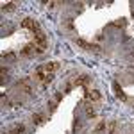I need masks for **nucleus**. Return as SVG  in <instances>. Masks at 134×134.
Masks as SVG:
<instances>
[{"instance_id":"1","label":"nucleus","mask_w":134,"mask_h":134,"mask_svg":"<svg viewBox=\"0 0 134 134\" xmlns=\"http://www.w3.org/2000/svg\"><path fill=\"white\" fill-rule=\"evenodd\" d=\"M31 81H32L31 77H23V79H20V81H18V84H16V86H18V90H21V91L27 93V95H31V93L34 91Z\"/></svg>"},{"instance_id":"2","label":"nucleus","mask_w":134,"mask_h":134,"mask_svg":"<svg viewBox=\"0 0 134 134\" xmlns=\"http://www.w3.org/2000/svg\"><path fill=\"white\" fill-rule=\"evenodd\" d=\"M21 27H23V29H29L32 34H36V32L41 31V29H40V23H38L36 20H32V18H25V20L21 21Z\"/></svg>"},{"instance_id":"3","label":"nucleus","mask_w":134,"mask_h":134,"mask_svg":"<svg viewBox=\"0 0 134 134\" xmlns=\"http://www.w3.org/2000/svg\"><path fill=\"white\" fill-rule=\"evenodd\" d=\"M36 50H38L36 43H27V45H25V47L20 50V55H23V57H29V55H32V54H36Z\"/></svg>"},{"instance_id":"4","label":"nucleus","mask_w":134,"mask_h":134,"mask_svg":"<svg viewBox=\"0 0 134 134\" xmlns=\"http://www.w3.org/2000/svg\"><path fill=\"white\" fill-rule=\"evenodd\" d=\"M34 125H43L47 122V114L45 113H34L32 114V120H31Z\"/></svg>"},{"instance_id":"5","label":"nucleus","mask_w":134,"mask_h":134,"mask_svg":"<svg viewBox=\"0 0 134 134\" xmlns=\"http://www.w3.org/2000/svg\"><path fill=\"white\" fill-rule=\"evenodd\" d=\"M90 82H91V77H90V75H79V77L73 81L75 86H86V84H90Z\"/></svg>"},{"instance_id":"6","label":"nucleus","mask_w":134,"mask_h":134,"mask_svg":"<svg viewBox=\"0 0 134 134\" xmlns=\"http://www.w3.org/2000/svg\"><path fill=\"white\" fill-rule=\"evenodd\" d=\"M105 129H107V122H105V120H100L98 124L95 125L93 134H102V132H105Z\"/></svg>"},{"instance_id":"7","label":"nucleus","mask_w":134,"mask_h":134,"mask_svg":"<svg viewBox=\"0 0 134 134\" xmlns=\"http://www.w3.org/2000/svg\"><path fill=\"white\" fill-rule=\"evenodd\" d=\"M59 66H61V64H59V63H47V64H45V66H41L43 70H45V72L47 73H54L55 72V70H57V68H59Z\"/></svg>"},{"instance_id":"8","label":"nucleus","mask_w":134,"mask_h":134,"mask_svg":"<svg viewBox=\"0 0 134 134\" xmlns=\"http://www.w3.org/2000/svg\"><path fill=\"white\" fill-rule=\"evenodd\" d=\"M75 43H77L79 47H84L86 50H98V47H97V45H91V43L84 41V40H75Z\"/></svg>"},{"instance_id":"9","label":"nucleus","mask_w":134,"mask_h":134,"mask_svg":"<svg viewBox=\"0 0 134 134\" xmlns=\"http://www.w3.org/2000/svg\"><path fill=\"white\" fill-rule=\"evenodd\" d=\"M116 127H118V124L114 122V120H111V122H107V134H116Z\"/></svg>"},{"instance_id":"10","label":"nucleus","mask_w":134,"mask_h":134,"mask_svg":"<svg viewBox=\"0 0 134 134\" xmlns=\"http://www.w3.org/2000/svg\"><path fill=\"white\" fill-rule=\"evenodd\" d=\"M57 104L59 102H57L55 98H50V100H48V104H47V105H48V114H52L55 109H57Z\"/></svg>"},{"instance_id":"11","label":"nucleus","mask_w":134,"mask_h":134,"mask_svg":"<svg viewBox=\"0 0 134 134\" xmlns=\"http://www.w3.org/2000/svg\"><path fill=\"white\" fill-rule=\"evenodd\" d=\"M25 132V125H16L14 129H11L9 132H4V134H23Z\"/></svg>"},{"instance_id":"12","label":"nucleus","mask_w":134,"mask_h":134,"mask_svg":"<svg viewBox=\"0 0 134 134\" xmlns=\"http://www.w3.org/2000/svg\"><path fill=\"white\" fill-rule=\"evenodd\" d=\"M114 91H116V97H118L120 100H127V95L122 91V88H120L118 84H114Z\"/></svg>"},{"instance_id":"13","label":"nucleus","mask_w":134,"mask_h":134,"mask_svg":"<svg viewBox=\"0 0 134 134\" xmlns=\"http://www.w3.org/2000/svg\"><path fill=\"white\" fill-rule=\"evenodd\" d=\"M100 97H102V95H100L98 90H93V91H90V95H88L90 100H100Z\"/></svg>"},{"instance_id":"14","label":"nucleus","mask_w":134,"mask_h":134,"mask_svg":"<svg viewBox=\"0 0 134 134\" xmlns=\"http://www.w3.org/2000/svg\"><path fill=\"white\" fill-rule=\"evenodd\" d=\"M14 7H16V4L14 2H7V4H2V11L5 13V11H14Z\"/></svg>"},{"instance_id":"15","label":"nucleus","mask_w":134,"mask_h":134,"mask_svg":"<svg viewBox=\"0 0 134 134\" xmlns=\"http://www.w3.org/2000/svg\"><path fill=\"white\" fill-rule=\"evenodd\" d=\"M86 114H88V118H95L97 113H95V107H93L91 104L90 105H86Z\"/></svg>"},{"instance_id":"16","label":"nucleus","mask_w":134,"mask_h":134,"mask_svg":"<svg viewBox=\"0 0 134 134\" xmlns=\"http://www.w3.org/2000/svg\"><path fill=\"white\" fill-rule=\"evenodd\" d=\"M81 120H79V118H75V120H73V125H72V131L73 132H77V131H79V129H81Z\"/></svg>"},{"instance_id":"17","label":"nucleus","mask_w":134,"mask_h":134,"mask_svg":"<svg viewBox=\"0 0 134 134\" xmlns=\"http://www.w3.org/2000/svg\"><path fill=\"white\" fill-rule=\"evenodd\" d=\"M64 27L70 29V31H73V18H68V20L64 21Z\"/></svg>"},{"instance_id":"18","label":"nucleus","mask_w":134,"mask_h":134,"mask_svg":"<svg viewBox=\"0 0 134 134\" xmlns=\"http://www.w3.org/2000/svg\"><path fill=\"white\" fill-rule=\"evenodd\" d=\"M73 88H75V84H73V82H68L66 86H64V93H70Z\"/></svg>"},{"instance_id":"19","label":"nucleus","mask_w":134,"mask_h":134,"mask_svg":"<svg viewBox=\"0 0 134 134\" xmlns=\"http://www.w3.org/2000/svg\"><path fill=\"white\" fill-rule=\"evenodd\" d=\"M7 75H9V70H7L5 66H2V77H4V79H7Z\"/></svg>"},{"instance_id":"20","label":"nucleus","mask_w":134,"mask_h":134,"mask_svg":"<svg viewBox=\"0 0 134 134\" xmlns=\"http://www.w3.org/2000/svg\"><path fill=\"white\" fill-rule=\"evenodd\" d=\"M54 98H55L57 102H61V100H63V93H61V91H57L55 95H54Z\"/></svg>"},{"instance_id":"21","label":"nucleus","mask_w":134,"mask_h":134,"mask_svg":"<svg viewBox=\"0 0 134 134\" xmlns=\"http://www.w3.org/2000/svg\"><path fill=\"white\" fill-rule=\"evenodd\" d=\"M43 4H45V5H48V7H55V5H57V2H43Z\"/></svg>"},{"instance_id":"22","label":"nucleus","mask_w":134,"mask_h":134,"mask_svg":"<svg viewBox=\"0 0 134 134\" xmlns=\"http://www.w3.org/2000/svg\"><path fill=\"white\" fill-rule=\"evenodd\" d=\"M113 25H114V27H124V25H125V21H114Z\"/></svg>"},{"instance_id":"23","label":"nucleus","mask_w":134,"mask_h":134,"mask_svg":"<svg viewBox=\"0 0 134 134\" xmlns=\"http://www.w3.org/2000/svg\"><path fill=\"white\" fill-rule=\"evenodd\" d=\"M116 134H120V132H116Z\"/></svg>"}]
</instances>
